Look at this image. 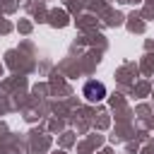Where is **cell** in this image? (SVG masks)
I'll list each match as a JSON object with an SVG mask.
<instances>
[{
	"label": "cell",
	"instance_id": "obj_1",
	"mask_svg": "<svg viewBox=\"0 0 154 154\" xmlns=\"http://www.w3.org/2000/svg\"><path fill=\"white\" fill-rule=\"evenodd\" d=\"M84 96H87L89 101H101V99L106 96V87H103L101 82H87V87H84Z\"/></svg>",
	"mask_w": 154,
	"mask_h": 154
}]
</instances>
